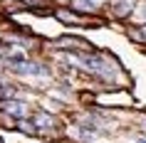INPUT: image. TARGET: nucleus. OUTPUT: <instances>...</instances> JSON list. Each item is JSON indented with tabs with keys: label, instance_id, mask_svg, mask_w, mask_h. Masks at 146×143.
I'll list each match as a JSON object with an SVG mask.
<instances>
[{
	"label": "nucleus",
	"instance_id": "nucleus-1",
	"mask_svg": "<svg viewBox=\"0 0 146 143\" xmlns=\"http://www.w3.org/2000/svg\"><path fill=\"white\" fill-rule=\"evenodd\" d=\"M13 69H15L17 74H23V76H47V69L42 64H35V62H27V59L15 64Z\"/></svg>",
	"mask_w": 146,
	"mask_h": 143
},
{
	"label": "nucleus",
	"instance_id": "nucleus-2",
	"mask_svg": "<svg viewBox=\"0 0 146 143\" xmlns=\"http://www.w3.org/2000/svg\"><path fill=\"white\" fill-rule=\"evenodd\" d=\"M3 109L10 113V116H15V119H25V113H27V106L23 101H5Z\"/></svg>",
	"mask_w": 146,
	"mask_h": 143
},
{
	"label": "nucleus",
	"instance_id": "nucleus-3",
	"mask_svg": "<svg viewBox=\"0 0 146 143\" xmlns=\"http://www.w3.org/2000/svg\"><path fill=\"white\" fill-rule=\"evenodd\" d=\"M32 123L37 126V131H52V128L57 126V121H54L52 116H47V113H37Z\"/></svg>",
	"mask_w": 146,
	"mask_h": 143
},
{
	"label": "nucleus",
	"instance_id": "nucleus-4",
	"mask_svg": "<svg viewBox=\"0 0 146 143\" xmlns=\"http://www.w3.org/2000/svg\"><path fill=\"white\" fill-rule=\"evenodd\" d=\"M134 5H136V0H119V3H114V15L116 17H126L134 10Z\"/></svg>",
	"mask_w": 146,
	"mask_h": 143
},
{
	"label": "nucleus",
	"instance_id": "nucleus-5",
	"mask_svg": "<svg viewBox=\"0 0 146 143\" xmlns=\"http://www.w3.org/2000/svg\"><path fill=\"white\" fill-rule=\"evenodd\" d=\"M97 0H74V8L77 10H84V13H94L97 10Z\"/></svg>",
	"mask_w": 146,
	"mask_h": 143
},
{
	"label": "nucleus",
	"instance_id": "nucleus-6",
	"mask_svg": "<svg viewBox=\"0 0 146 143\" xmlns=\"http://www.w3.org/2000/svg\"><path fill=\"white\" fill-rule=\"evenodd\" d=\"M17 128H20V131H25V133H37V128H35V123H30V121H25V119H20Z\"/></svg>",
	"mask_w": 146,
	"mask_h": 143
},
{
	"label": "nucleus",
	"instance_id": "nucleus-7",
	"mask_svg": "<svg viewBox=\"0 0 146 143\" xmlns=\"http://www.w3.org/2000/svg\"><path fill=\"white\" fill-rule=\"evenodd\" d=\"M57 17L64 20V22H77V20H79L77 15H72V13H67V10H57Z\"/></svg>",
	"mask_w": 146,
	"mask_h": 143
},
{
	"label": "nucleus",
	"instance_id": "nucleus-8",
	"mask_svg": "<svg viewBox=\"0 0 146 143\" xmlns=\"http://www.w3.org/2000/svg\"><path fill=\"white\" fill-rule=\"evenodd\" d=\"M8 62H10V64H20V62H25V54L23 52H13L8 57Z\"/></svg>",
	"mask_w": 146,
	"mask_h": 143
},
{
	"label": "nucleus",
	"instance_id": "nucleus-9",
	"mask_svg": "<svg viewBox=\"0 0 146 143\" xmlns=\"http://www.w3.org/2000/svg\"><path fill=\"white\" fill-rule=\"evenodd\" d=\"M131 143H146V138H134Z\"/></svg>",
	"mask_w": 146,
	"mask_h": 143
},
{
	"label": "nucleus",
	"instance_id": "nucleus-10",
	"mask_svg": "<svg viewBox=\"0 0 146 143\" xmlns=\"http://www.w3.org/2000/svg\"><path fill=\"white\" fill-rule=\"evenodd\" d=\"M141 17H144V20H146V5H144V8H141Z\"/></svg>",
	"mask_w": 146,
	"mask_h": 143
},
{
	"label": "nucleus",
	"instance_id": "nucleus-11",
	"mask_svg": "<svg viewBox=\"0 0 146 143\" xmlns=\"http://www.w3.org/2000/svg\"><path fill=\"white\" fill-rule=\"evenodd\" d=\"M141 35H144V37H146V25H144V27H141Z\"/></svg>",
	"mask_w": 146,
	"mask_h": 143
},
{
	"label": "nucleus",
	"instance_id": "nucleus-12",
	"mask_svg": "<svg viewBox=\"0 0 146 143\" xmlns=\"http://www.w3.org/2000/svg\"><path fill=\"white\" fill-rule=\"evenodd\" d=\"M0 143H3V141H0Z\"/></svg>",
	"mask_w": 146,
	"mask_h": 143
}]
</instances>
